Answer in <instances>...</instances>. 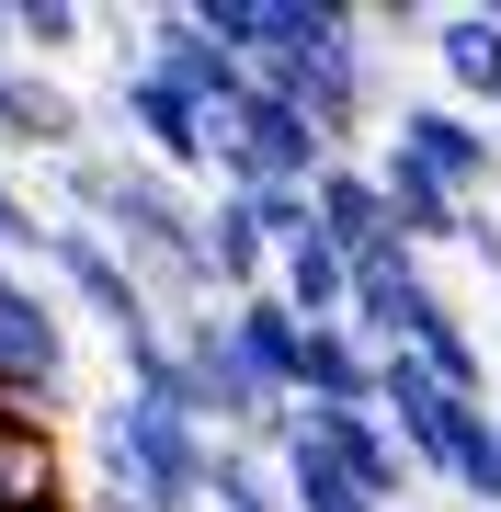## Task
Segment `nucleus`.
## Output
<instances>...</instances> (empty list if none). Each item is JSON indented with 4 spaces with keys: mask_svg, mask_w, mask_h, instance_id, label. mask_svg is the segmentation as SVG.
Returning <instances> with one entry per match:
<instances>
[{
    "mask_svg": "<svg viewBox=\"0 0 501 512\" xmlns=\"http://www.w3.org/2000/svg\"><path fill=\"white\" fill-rule=\"evenodd\" d=\"M80 410V342H69V308L23 274V262H0V421H23V433H46V421Z\"/></svg>",
    "mask_w": 501,
    "mask_h": 512,
    "instance_id": "obj_1",
    "label": "nucleus"
},
{
    "mask_svg": "<svg viewBox=\"0 0 501 512\" xmlns=\"http://www.w3.org/2000/svg\"><path fill=\"white\" fill-rule=\"evenodd\" d=\"M92 478H103L114 512H205V433L103 399L92 410Z\"/></svg>",
    "mask_w": 501,
    "mask_h": 512,
    "instance_id": "obj_2",
    "label": "nucleus"
},
{
    "mask_svg": "<svg viewBox=\"0 0 501 512\" xmlns=\"http://www.w3.org/2000/svg\"><path fill=\"white\" fill-rule=\"evenodd\" d=\"M35 274H46V296H57V308H80V319L103 330V342H137V330H160L149 285H137V274L103 251L92 228H69V217H46V251H35Z\"/></svg>",
    "mask_w": 501,
    "mask_h": 512,
    "instance_id": "obj_3",
    "label": "nucleus"
},
{
    "mask_svg": "<svg viewBox=\"0 0 501 512\" xmlns=\"http://www.w3.org/2000/svg\"><path fill=\"white\" fill-rule=\"evenodd\" d=\"M103 126L126 137V160H149L160 183H194V171H205V114H194L183 92H171V80H149L137 57L114 69V92H103Z\"/></svg>",
    "mask_w": 501,
    "mask_h": 512,
    "instance_id": "obj_4",
    "label": "nucleus"
},
{
    "mask_svg": "<svg viewBox=\"0 0 501 512\" xmlns=\"http://www.w3.org/2000/svg\"><path fill=\"white\" fill-rule=\"evenodd\" d=\"M388 148H399V160H422L433 183L467 194V205L501 183V137L479 126V114H456V103H399V114H388Z\"/></svg>",
    "mask_w": 501,
    "mask_h": 512,
    "instance_id": "obj_5",
    "label": "nucleus"
},
{
    "mask_svg": "<svg viewBox=\"0 0 501 512\" xmlns=\"http://www.w3.org/2000/svg\"><path fill=\"white\" fill-rule=\"evenodd\" d=\"M297 444L319 467H342L376 512H410V456H399V433L376 410H297Z\"/></svg>",
    "mask_w": 501,
    "mask_h": 512,
    "instance_id": "obj_6",
    "label": "nucleus"
},
{
    "mask_svg": "<svg viewBox=\"0 0 501 512\" xmlns=\"http://www.w3.org/2000/svg\"><path fill=\"white\" fill-rule=\"evenodd\" d=\"M0 148H23V160H69V148H92V114L57 69L35 57H0Z\"/></svg>",
    "mask_w": 501,
    "mask_h": 512,
    "instance_id": "obj_7",
    "label": "nucleus"
},
{
    "mask_svg": "<svg viewBox=\"0 0 501 512\" xmlns=\"http://www.w3.org/2000/svg\"><path fill=\"white\" fill-rule=\"evenodd\" d=\"M422 296H433V262H422V251H399V239H388L376 262H353L342 330H353L365 353H399V342H410V308H422Z\"/></svg>",
    "mask_w": 501,
    "mask_h": 512,
    "instance_id": "obj_8",
    "label": "nucleus"
},
{
    "mask_svg": "<svg viewBox=\"0 0 501 512\" xmlns=\"http://www.w3.org/2000/svg\"><path fill=\"white\" fill-rule=\"evenodd\" d=\"M365 171H376V205H388V239H399V251H422V262H433V251L456 239V205H467V194H445V183H433L422 160H399V148H376Z\"/></svg>",
    "mask_w": 501,
    "mask_h": 512,
    "instance_id": "obj_9",
    "label": "nucleus"
},
{
    "mask_svg": "<svg viewBox=\"0 0 501 512\" xmlns=\"http://www.w3.org/2000/svg\"><path fill=\"white\" fill-rule=\"evenodd\" d=\"M422 46H433V69H445L456 114H479V103L501 114V12H433Z\"/></svg>",
    "mask_w": 501,
    "mask_h": 512,
    "instance_id": "obj_10",
    "label": "nucleus"
},
{
    "mask_svg": "<svg viewBox=\"0 0 501 512\" xmlns=\"http://www.w3.org/2000/svg\"><path fill=\"white\" fill-rule=\"evenodd\" d=\"M308 228L331 239L342 262H376V251H388V205H376V171H365V160H331V171L308 183Z\"/></svg>",
    "mask_w": 501,
    "mask_h": 512,
    "instance_id": "obj_11",
    "label": "nucleus"
},
{
    "mask_svg": "<svg viewBox=\"0 0 501 512\" xmlns=\"http://www.w3.org/2000/svg\"><path fill=\"white\" fill-rule=\"evenodd\" d=\"M194 228H205V285H217V308L274 285V251H262V228H251L240 194H194Z\"/></svg>",
    "mask_w": 501,
    "mask_h": 512,
    "instance_id": "obj_12",
    "label": "nucleus"
},
{
    "mask_svg": "<svg viewBox=\"0 0 501 512\" xmlns=\"http://www.w3.org/2000/svg\"><path fill=\"white\" fill-rule=\"evenodd\" d=\"M285 410H376V353L353 342V330H308V342H297V387H285Z\"/></svg>",
    "mask_w": 501,
    "mask_h": 512,
    "instance_id": "obj_13",
    "label": "nucleus"
},
{
    "mask_svg": "<svg viewBox=\"0 0 501 512\" xmlns=\"http://www.w3.org/2000/svg\"><path fill=\"white\" fill-rule=\"evenodd\" d=\"M262 296H274V308L285 319H297V330H342V296H353V262L331 251V239H297V251H274V285H262Z\"/></svg>",
    "mask_w": 501,
    "mask_h": 512,
    "instance_id": "obj_14",
    "label": "nucleus"
},
{
    "mask_svg": "<svg viewBox=\"0 0 501 512\" xmlns=\"http://www.w3.org/2000/svg\"><path fill=\"white\" fill-rule=\"evenodd\" d=\"M217 319H228V353H240V376L262 387V399H285V387H297V342H308V330L285 319L274 296H228Z\"/></svg>",
    "mask_w": 501,
    "mask_h": 512,
    "instance_id": "obj_15",
    "label": "nucleus"
},
{
    "mask_svg": "<svg viewBox=\"0 0 501 512\" xmlns=\"http://www.w3.org/2000/svg\"><path fill=\"white\" fill-rule=\"evenodd\" d=\"M0 23H12V57H35V69H69L92 46V12L80 0H0Z\"/></svg>",
    "mask_w": 501,
    "mask_h": 512,
    "instance_id": "obj_16",
    "label": "nucleus"
},
{
    "mask_svg": "<svg viewBox=\"0 0 501 512\" xmlns=\"http://www.w3.org/2000/svg\"><path fill=\"white\" fill-rule=\"evenodd\" d=\"M205 512H285V478L251 444H205Z\"/></svg>",
    "mask_w": 501,
    "mask_h": 512,
    "instance_id": "obj_17",
    "label": "nucleus"
},
{
    "mask_svg": "<svg viewBox=\"0 0 501 512\" xmlns=\"http://www.w3.org/2000/svg\"><path fill=\"white\" fill-rule=\"evenodd\" d=\"M274 478H285V512H376V501L353 490L342 467H319V456H308L297 433H285V456H274Z\"/></svg>",
    "mask_w": 501,
    "mask_h": 512,
    "instance_id": "obj_18",
    "label": "nucleus"
},
{
    "mask_svg": "<svg viewBox=\"0 0 501 512\" xmlns=\"http://www.w3.org/2000/svg\"><path fill=\"white\" fill-rule=\"evenodd\" d=\"M35 251H46V205L0 171V262H23V274H35Z\"/></svg>",
    "mask_w": 501,
    "mask_h": 512,
    "instance_id": "obj_19",
    "label": "nucleus"
},
{
    "mask_svg": "<svg viewBox=\"0 0 501 512\" xmlns=\"http://www.w3.org/2000/svg\"><path fill=\"white\" fill-rule=\"evenodd\" d=\"M445 251H467L479 274H501V205H456V239Z\"/></svg>",
    "mask_w": 501,
    "mask_h": 512,
    "instance_id": "obj_20",
    "label": "nucleus"
},
{
    "mask_svg": "<svg viewBox=\"0 0 501 512\" xmlns=\"http://www.w3.org/2000/svg\"><path fill=\"white\" fill-rule=\"evenodd\" d=\"M0 512H69V501H57V490H23V501H0Z\"/></svg>",
    "mask_w": 501,
    "mask_h": 512,
    "instance_id": "obj_21",
    "label": "nucleus"
},
{
    "mask_svg": "<svg viewBox=\"0 0 501 512\" xmlns=\"http://www.w3.org/2000/svg\"><path fill=\"white\" fill-rule=\"evenodd\" d=\"M92 512H114V501H92Z\"/></svg>",
    "mask_w": 501,
    "mask_h": 512,
    "instance_id": "obj_22",
    "label": "nucleus"
}]
</instances>
